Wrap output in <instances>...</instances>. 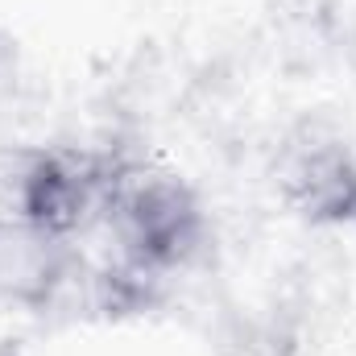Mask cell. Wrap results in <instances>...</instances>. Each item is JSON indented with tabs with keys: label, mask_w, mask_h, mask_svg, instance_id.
I'll use <instances>...</instances> for the list:
<instances>
[{
	"label": "cell",
	"mask_w": 356,
	"mask_h": 356,
	"mask_svg": "<svg viewBox=\"0 0 356 356\" xmlns=\"http://www.w3.org/2000/svg\"><path fill=\"white\" fill-rule=\"evenodd\" d=\"M112 245V266L154 286L191 269L207 241L211 220L191 178L158 158L108 154L95 224Z\"/></svg>",
	"instance_id": "1"
},
{
	"label": "cell",
	"mask_w": 356,
	"mask_h": 356,
	"mask_svg": "<svg viewBox=\"0 0 356 356\" xmlns=\"http://www.w3.org/2000/svg\"><path fill=\"white\" fill-rule=\"evenodd\" d=\"M108 154L58 145H0V216H21L63 236L95 224Z\"/></svg>",
	"instance_id": "2"
},
{
	"label": "cell",
	"mask_w": 356,
	"mask_h": 356,
	"mask_svg": "<svg viewBox=\"0 0 356 356\" xmlns=\"http://www.w3.org/2000/svg\"><path fill=\"white\" fill-rule=\"evenodd\" d=\"M277 199L311 228H344L356 220V154L323 120L294 124L273 158Z\"/></svg>",
	"instance_id": "3"
},
{
	"label": "cell",
	"mask_w": 356,
	"mask_h": 356,
	"mask_svg": "<svg viewBox=\"0 0 356 356\" xmlns=\"http://www.w3.org/2000/svg\"><path fill=\"white\" fill-rule=\"evenodd\" d=\"M88 257L75 236L21 216H0V302L21 311H54L75 290H88Z\"/></svg>",
	"instance_id": "4"
},
{
	"label": "cell",
	"mask_w": 356,
	"mask_h": 356,
	"mask_svg": "<svg viewBox=\"0 0 356 356\" xmlns=\"http://www.w3.org/2000/svg\"><path fill=\"white\" fill-rule=\"evenodd\" d=\"M13 75H17V54H13V42L0 38V95L13 88Z\"/></svg>",
	"instance_id": "5"
},
{
	"label": "cell",
	"mask_w": 356,
	"mask_h": 356,
	"mask_svg": "<svg viewBox=\"0 0 356 356\" xmlns=\"http://www.w3.org/2000/svg\"><path fill=\"white\" fill-rule=\"evenodd\" d=\"M0 356H17V353H13V348H8V344H0Z\"/></svg>",
	"instance_id": "6"
},
{
	"label": "cell",
	"mask_w": 356,
	"mask_h": 356,
	"mask_svg": "<svg viewBox=\"0 0 356 356\" xmlns=\"http://www.w3.org/2000/svg\"><path fill=\"white\" fill-rule=\"evenodd\" d=\"M353 224H356V220H353Z\"/></svg>",
	"instance_id": "7"
}]
</instances>
